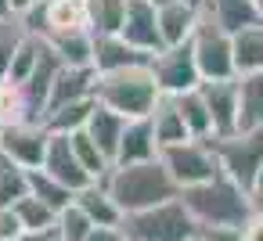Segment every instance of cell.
<instances>
[{
    "label": "cell",
    "mask_w": 263,
    "mask_h": 241,
    "mask_svg": "<svg viewBox=\"0 0 263 241\" xmlns=\"http://www.w3.org/2000/svg\"><path fill=\"white\" fill-rule=\"evenodd\" d=\"M180 202L187 205L191 219L202 227V230H231L238 234L245 227V219L252 216L249 209V191L238 187L231 176L216 173L213 180L205 184H195V187H184L180 191Z\"/></svg>",
    "instance_id": "1"
},
{
    "label": "cell",
    "mask_w": 263,
    "mask_h": 241,
    "mask_svg": "<svg viewBox=\"0 0 263 241\" xmlns=\"http://www.w3.org/2000/svg\"><path fill=\"white\" fill-rule=\"evenodd\" d=\"M101 184L108 187V194L116 198V205L123 212H141L152 205H162L170 198H180L177 180L170 176V169L162 166V158H148V162H134V166H112Z\"/></svg>",
    "instance_id": "2"
},
{
    "label": "cell",
    "mask_w": 263,
    "mask_h": 241,
    "mask_svg": "<svg viewBox=\"0 0 263 241\" xmlns=\"http://www.w3.org/2000/svg\"><path fill=\"white\" fill-rule=\"evenodd\" d=\"M159 97L162 94H159L148 65L119 69V72H98V83H94V101L119 112L123 119H148Z\"/></svg>",
    "instance_id": "3"
},
{
    "label": "cell",
    "mask_w": 263,
    "mask_h": 241,
    "mask_svg": "<svg viewBox=\"0 0 263 241\" xmlns=\"http://www.w3.org/2000/svg\"><path fill=\"white\" fill-rule=\"evenodd\" d=\"M119 230L126 241H191L198 234V223L191 219V212L180 198H170L162 205L126 212Z\"/></svg>",
    "instance_id": "4"
},
{
    "label": "cell",
    "mask_w": 263,
    "mask_h": 241,
    "mask_svg": "<svg viewBox=\"0 0 263 241\" xmlns=\"http://www.w3.org/2000/svg\"><path fill=\"white\" fill-rule=\"evenodd\" d=\"M216 166L223 176H231L238 187L252 191L256 173L263 166V126L259 130H238L231 137H209Z\"/></svg>",
    "instance_id": "5"
},
{
    "label": "cell",
    "mask_w": 263,
    "mask_h": 241,
    "mask_svg": "<svg viewBox=\"0 0 263 241\" xmlns=\"http://www.w3.org/2000/svg\"><path fill=\"white\" fill-rule=\"evenodd\" d=\"M162 166L170 169V176L177 180V187H195V184H205L220 173L216 166V155H213V144L209 140H180V144H170L159 151Z\"/></svg>",
    "instance_id": "6"
},
{
    "label": "cell",
    "mask_w": 263,
    "mask_h": 241,
    "mask_svg": "<svg viewBox=\"0 0 263 241\" xmlns=\"http://www.w3.org/2000/svg\"><path fill=\"white\" fill-rule=\"evenodd\" d=\"M148 69H152V76H155L159 94H166V97H177V94L195 90V87L202 83L198 65H195L191 40H187V44H177V47H162V51L152 58Z\"/></svg>",
    "instance_id": "7"
},
{
    "label": "cell",
    "mask_w": 263,
    "mask_h": 241,
    "mask_svg": "<svg viewBox=\"0 0 263 241\" xmlns=\"http://www.w3.org/2000/svg\"><path fill=\"white\" fill-rule=\"evenodd\" d=\"M191 51H195V65L202 79H234V62H231V36L213 26L205 15L198 18V29L191 36Z\"/></svg>",
    "instance_id": "8"
},
{
    "label": "cell",
    "mask_w": 263,
    "mask_h": 241,
    "mask_svg": "<svg viewBox=\"0 0 263 241\" xmlns=\"http://www.w3.org/2000/svg\"><path fill=\"white\" fill-rule=\"evenodd\" d=\"M47 137L51 133L40 123H4V130H0V155H8L11 162H18L26 169H40Z\"/></svg>",
    "instance_id": "9"
},
{
    "label": "cell",
    "mask_w": 263,
    "mask_h": 241,
    "mask_svg": "<svg viewBox=\"0 0 263 241\" xmlns=\"http://www.w3.org/2000/svg\"><path fill=\"white\" fill-rule=\"evenodd\" d=\"M119 36L130 47L144 51V54H159L166 47L162 44V33H159V8L152 4V0H126Z\"/></svg>",
    "instance_id": "10"
},
{
    "label": "cell",
    "mask_w": 263,
    "mask_h": 241,
    "mask_svg": "<svg viewBox=\"0 0 263 241\" xmlns=\"http://www.w3.org/2000/svg\"><path fill=\"white\" fill-rule=\"evenodd\" d=\"M198 90H202L209 119H213V137L238 133V76L234 79H202Z\"/></svg>",
    "instance_id": "11"
},
{
    "label": "cell",
    "mask_w": 263,
    "mask_h": 241,
    "mask_svg": "<svg viewBox=\"0 0 263 241\" xmlns=\"http://www.w3.org/2000/svg\"><path fill=\"white\" fill-rule=\"evenodd\" d=\"M40 169H47L54 180H62V184L72 187V191H83L87 184H94L90 173L80 166V158H76V151H72V144H69V133H51V137H47V151H44Z\"/></svg>",
    "instance_id": "12"
},
{
    "label": "cell",
    "mask_w": 263,
    "mask_h": 241,
    "mask_svg": "<svg viewBox=\"0 0 263 241\" xmlns=\"http://www.w3.org/2000/svg\"><path fill=\"white\" fill-rule=\"evenodd\" d=\"M155 54H144L137 47H130L119 33H108V36H94V58L90 65L98 72H119V69H134V65H152Z\"/></svg>",
    "instance_id": "13"
},
{
    "label": "cell",
    "mask_w": 263,
    "mask_h": 241,
    "mask_svg": "<svg viewBox=\"0 0 263 241\" xmlns=\"http://www.w3.org/2000/svg\"><path fill=\"white\" fill-rule=\"evenodd\" d=\"M148 158H159V144H155V133H152V119H126V130L119 137V148H116L112 166H134V162H148Z\"/></svg>",
    "instance_id": "14"
},
{
    "label": "cell",
    "mask_w": 263,
    "mask_h": 241,
    "mask_svg": "<svg viewBox=\"0 0 263 241\" xmlns=\"http://www.w3.org/2000/svg\"><path fill=\"white\" fill-rule=\"evenodd\" d=\"M94 83H98L94 65H62V72H58V79L51 87V97H47V108H58L65 101L94 97Z\"/></svg>",
    "instance_id": "15"
},
{
    "label": "cell",
    "mask_w": 263,
    "mask_h": 241,
    "mask_svg": "<svg viewBox=\"0 0 263 241\" xmlns=\"http://www.w3.org/2000/svg\"><path fill=\"white\" fill-rule=\"evenodd\" d=\"M202 15H205L213 26H220L227 36L238 33V29H245V26L263 22L259 11H256V0H205Z\"/></svg>",
    "instance_id": "16"
},
{
    "label": "cell",
    "mask_w": 263,
    "mask_h": 241,
    "mask_svg": "<svg viewBox=\"0 0 263 241\" xmlns=\"http://www.w3.org/2000/svg\"><path fill=\"white\" fill-rule=\"evenodd\" d=\"M198 11L187 8L184 0H173V4H162L159 8V33H162V44L166 47H177V44H187L198 29Z\"/></svg>",
    "instance_id": "17"
},
{
    "label": "cell",
    "mask_w": 263,
    "mask_h": 241,
    "mask_svg": "<svg viewBox=\"0 0 263 241\" xmlns=\"http://www.w3.org/2000/svg\"><path fill=\"white\" fill-rule=\"evenodd\" d=\"M76 205L90 216L94 227H119L123 216H126V212L116 205V198L108 194V187H105L101 180H94V184H87L83 191H76Z\"/></svg>",
    "instance_id": "18"
},
{
    "label": "cell",
    "mask_w": 263,
    "mask_h": 241,
    "mask_svg": "<svg viewBox=\"0 0 263 241\" xmlns=\"http://www.w3.org/2000/svg\"><path fill=\"white\" fill-rule=\"evenodd\" d=\"M231 62H234V76H249L263 69V22L231 33Z\"/></svg>",
    "instance_id": "19"
},
{
    "label": "cell",
    "mask_w": 263,
    "mask_h": 241,
    "mask_svg": "<svg viewBox=\"0 0 263 241\" xmlns=\"http://www.w3.org/2000/svg\"><path fill=\"white\" fill-rule=\"evenodd\" d=\"M152 133H155V144H159V151L162 148H170V144H180V140H191V133H187V126H184V119H180V112H177V105H173V97H159L155 101V108H152Z\"/></svg>",
    "instance_id": "20"
},
{
    "label": "cell",
    "mask_w": 263,
    "mask_h": 241,
    "mask_svg": "<svg viewBox=\"0 0 263 241\" xmlns=\"http://www.w3.org/2000/svg\"><path fill=\"white\" fill-rule=\"evenodd\" d=\"M263 126V69L238 76V130Z\"/></svg>",
    "instance_id": "21"
},
{
    "label": "cell",
    "mask_w": 263,
    "mask_h": 241,
    "mask_svg": "<svg viewBox=\"0 0 263 241\" xmlns=\"http://www.w3.org/2000/svg\"><path fill=\"white\" fill-rule=\"evenodd\" d=\"M83 130L90 133V140H94L108 158H116V148H119V137H123V130H126V119H123L119 112L105 108V105H94V112H90V119H87Z\"/></svg>",
    "instance_id": "22"
},
{
    "label": "cell",
    "mask_w": 263,
    "mask_h": 241,
    "mask_svg": "<svg viewBox=\"0 0 263 241\" xmlns=\"http://www.w3.org/2000/svg\"><path fill=\"white\" fill-rule=\"evenodd\" d=\"M69 29H90L83 0H44V29H40V36L69 33Z\"/></svg>",
    "instance_id": "23"
},
{
    "label": "cell",
    "mask_w": 263,
    "mask_h": 241,
    "mask_svg": "<svg viewBox=\"0 0 263 241\" xmlns=\"http://www.w3.org/2000/svg\"><path fill=\"white\" fill-rule=\"evenodd\" d=\"M173 105H177V112H180V119H184V126H187V133L195 140H209L213 137V119H209V108H205V97H202L198 87L177 94Z\"/></svg>",
    "instance_id": "24"
},
{
    "label": "cell",
    "mask_w": 263,
    "mask_h": 241,
    "mask_svg": "<svg viewBox=\"0 0 263 241\" xmlns=\"http://www.w3.org/2000/svg\"><path fill=\"white\" fill-rule=\"evenodd\" d=\"M94 105H98L94 97H83V101H65V105H58V108H47L44 130H47V133H76V130L87 126Z\"/></svg>",
    "instance_id": "25"
},
{
    "label": "cell",
    "mask_w": 263,
    "mask_h": 241,
    "mask_svg": "<svg viewBox=\"0 0 263 241\" xmlns=\"http://www.w3.org/2000/svg\"><path fill=\"white\" fill-rule=\"evenodd\" d=\"M44 40L62 54L65 65H90V58H94V33H90V29L51 33V36H44Z\"/></svg>",
    "instance_id": "26"
},
{
    "label": "cell",
    "mask_w": 263,
    "mask_h": 241,
    "mask_svg": "<svg viewBox=\"0 0 263 241\" xmlns=\"http://www.w3.org/2000/svg\"><path fill=\"white\" fill-rule=\"evenodd\" d=\"M11 209H15V216H18V223H22L26 237H40V234H51V230H54V219H58V212H54L47 202H40L36 194H26V198H18Z\"/></svg>",
    "instance_id": "27"
},
{
    "label": "cell",
    "mask_w": 263,
    "mask_h": 241,
    "mask_svg": "<svg viewBox=\"0 0 263 241\" xmlns=\"http://www.w3.org/2000/svg\"><path fill=\"white\" fill-rule=\"evenodd\" d=\"M83 8H87V26H90L94 36L119 33L123 11H126V0H83Z\"/></svg>",
    "instance_id": "28"
},
{
    "label": "cell",
    "mask_w": 263,
    "mask_h": 241,
    "mask_svg": "<svg viewBox=\"0 0 263 241\" xmlns=\"http://www.w3.org/2000/svg\"><path fill=\"white\" fill-rule=\"evenodd\" d=\"M29 194H36L40 202H47L54 212H62L65 205L76 202V191L65 187L62 180H54L47 169H29Z\"/></svg>",
    "instance_id": "29"
},
{
    "label": "cell",
    "mask_w": 263,
    "mask_h": 241,
    "mask_svg": "<svg viewBox=\"0 0 263 241\" xmlns=\"http://www.w3.org/2000/svg\"><path fill=\"white\" fill-rule=\"evenodd\" d=\"M69 144H72V151H76V158H80V166L90 173V180H101L108 169H112V158L90 140V133L87 130H76V133H69Z\"/></svg>",
    "instance_id": "30"
},
{
    "label": "cell",
    "mask_w": 263,
    "mask_h": 241,
    "mask_svg": "<svg viewBox=\"0 0 263 241\" xmlns=\"http://www.w3.org/2000/svg\"><path fill=\"white\" fill-rule=\"evenodd\" d=\"M26 194H29V169L0 155V205H15Z\"/></svg>",
    "instance_id": "31"
},
{
    "label": "cell",
    "mask_w": 263,
    "mask_h": 241,
    "mask_svg": "<svg viewBox=\"0 0 263 241\" xmlns=\"http://www.w3.org/2000/svg\"><path fill=\"white\" fill-rule=\"evenodd\" d=\"M90 230H94V223H90V216H87L76 202L65 205V209L58 212V219H54V234H58L62 241H83Z\"/></svg>",
    "instance_id": "32"
},
{
    "label": "cell",
    "mask_w": 263,
    "mask_h": 241,
    "mask_svg": "<svg viewBox=\"0 0 263 241\" xmlns=\"http://www.w3.org/2000/svg\"><path fill=\"white\" fill-rule=\"evenodd\" d=\"M26 40V26L18 15H8V18H0V79L8 76L11 69V58L18 51V44Z\"/></svg>",
    "instance_id": "33"
},
{
    "label": "cell",
    "mask_w": 263,
    "mask_h": 241,
    "mask_svg": "<svg viewBox=\"0 0 263 241\" xmlns=\"http://www.w3.org/2000/svg\"><path fill=\"white\" fill-rule=\"evenodd\" d=\"M36 58H40V36H33V33H26V40L18 44V51H15V58H11V69H8V83H22L29 72H33V65H36Z\"/></svg>",
    "instance_id": "34"
},
{
    "label": "cell",
    "mask_w": 263,
    "mask_h": 241,
    "mask_svg": "<svg viewBox=\"0 0 263 241\" xmlns=\"http://www.w3.org/2000/svg\"><path fill=\"white\" fill-rule=\"evenodd\" d=\"M22 237H26V230H22L15 209L11 205H0V241H22Z\"/></svg>",
    "instance_id": "35"
},
{
    "label": "cell",
    "mask_w": 263,
    "mask_h": 241,
    "mask_svg": "<svg viewBox=\"0 0 263 241\" xmlns=\"http://www.w3.org/2000/svg\"><path fill=\"white\" fill-rule=\"evenodd\" d=\"M238 241H263V219L259 216H249L245 227L238 230Z\"/></svg>",
    "instance_id": "36"
},
{
    "label": "cell",
    "mask_w": 263,
    "mask_h": 241,
    "mask_svg": "<svg viewBox=\"0 0 263 241\" xmlns=\"http://www.w3.org/2000/svg\"><path fill=\"white\" fill-rule=\"evenodd\" d=\"M83 241H126V237H123V230H119V227H94Z\"/></svg>",
    "instance_id": "37"
},
{
    "label": "cell",
    "mask_w": 263,
    "mask_h": 241,
    "mask_svg": "<svg viewBox=\"0 0 263 241\" xmlns=\"http://www.w3.org/2000/svg\"><path fill=\"white\" fill-rule=\"evenodd\" d=\"M249 209H252V216L263 219V191H249Z\"/></svg>",
    "instance_id": "38"
},
{
    "label": "cell",
    "mask_w": 263,
    "mask_h": 241,
    "mask_svg": "<svg viewBox=\"0 0 263 241\" xmlns=\"http://www.w3.org/2000/svg\"><path fill=\"white\" fill-rule=\"evenodd\" d=\"M33 4H36V0H11V11H15V15H22V11H26V8H33Z\"/></svg>",
    "instance_id": "39"
},
{
    "label": "cell",
    "mask_w": 263,
    "mask_h": 241,
    "mask_svg": "<svg viewBox=\"0 0 263 241\" xmlns=\"http://www.w3.org/2000/svg\"><path fill=\"white\" fill-rule=\"evenodd\" d=\"M8 15H15L11 11V0H0V18H8Z\"/></svg>",
    "instance_id": "40"
},
{
    "label": "cell",
    "mask_w": 263,
    "mask_h": 241,
    "mask_svg": "<svg viewBox=\"0 0 263 241\" xmlns=\"http://www.w3.org/2000/svg\"><path fill=\"white\" fill-rule=\"evenodd\" d=\"M184 4H187V8H195V11L202 15V8H205V0H184Z\"/></svg>",
    "instance_id": "41"
},
{
    "label": "cell",
    "mask_w": 263,
    "mask_h": 241,
    "mask_svg": "<svg viewBox=\"0 0 263 241\" xmlns=\"http://www.w3.org/2000/svg\"><path fill=\"white\" fill-rule=\"evenodd\" d=\"M252 191H263V166H259V173H256V184H252Z\"/></svg>",
    "instance_id": "42"
},
{
    "label": "cell",
    "mask_w": 263,
    "mask_h": 241,
    "mask_svg": "<svg viewBox=\"0 0 263 241\" xmlns=\"http://www.w3.org/2000/svg\"><path fill=\"white\" fill-rule=\"evenodd\" d=\"M33 241H62V237H58V234L51 230V234H40V237H33Z\"/></svg>",
    "instance_id": "43"
},
{
    "label": "cell",
    "mask_w": 263,
    "mask_h": 241,
    "mask_svg": "<svg viewBox=\"0 0 263 241\" xmlns=\"http://www.w3.org/2000/svg\"><path fill=\"white\" fill-rule=\"evenodd\" d=\"M152 4H155V8H162V4H173V0H152Z\"/></svg>",
    "instance_id": "44"
},
{
    "label": "cell",
    "mask_w": 263,
    "mask_h": 241,
    "mask_svg": "<svg viewBox=\"0 0 263 241\" xmlns=\"http://www.w3.org/2000/svg\"><path fill=\"white\" fill-rule=\"evenodd\" d=\"M256 11H259V18H263V0H256Z\"/></svg>",
    "instance_id": "45"
},
{
    "label": "cell",
    "mask_w": 263,
    "mask_h": 241,
    "mask_svg": "<svg viewBox=\"0 0 263 241\" xmlns=\"http://www.w3.org/2000/svg\"><path fill=\"white\" fill-rule=\"evenodd\" d=\"M22 241H33V237H22Z\"/></svg>",
    "instance_id": "46"
},
{
    "label": "cell",
    "mask_w": 263,
    "mask_h": 241,
    "mask_svg": "<svg viewBox=\"0 0 263 241\" xmlns=\"http://www.w3.org/2000/svg\"><path fill=\"white\" fill-rule=\"evenodd\" d=\"M0 130H4V123H0Z\"/></svg>",
    "instance_id": "47"
},
{
    "label": "cell",
    "mask_w": 263,
    "mask_h": 241,
    "mask_svg": "<svg viewBox=\"0 0 263 241\" xmlns=\"http://www.w3.org/2000/svg\"><path fill=\"white\" fill-rule=\"evenodd\" d=\"M234 241H238V237H234Z\"/></svg>",
    "instance_id": "48"
}]
</instances>
